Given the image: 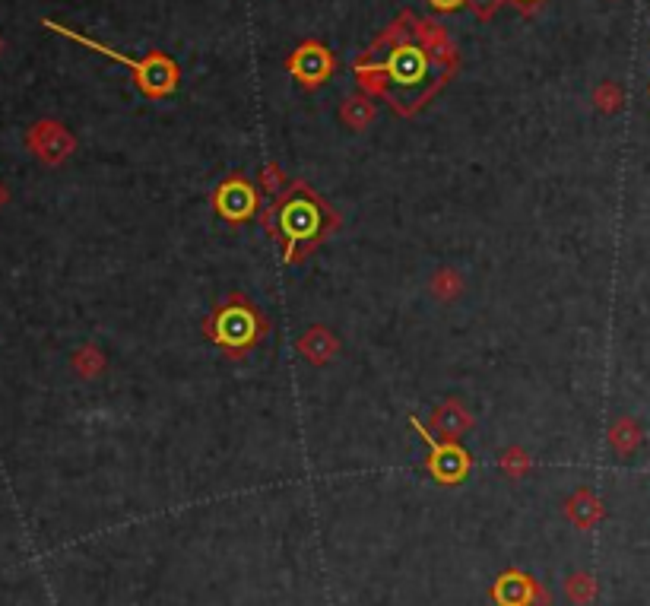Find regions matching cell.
I'll return each instance as SVG.
<instances>
[{
    "label": "cell",
    "instance_id": "d6986e66",
    "mask_svg": "<svg viewBox=\"0 0 650 606\" xmlns=\"http://www.w3.org/2000/svg\"><path fill=\"white\" fill-rule=\"evenodd\" d=\"M597 99H600V108H606V112H612V108L619 105V96H616V89H612V86L600 89V96H597Z\"/></svg>",
    "mask_w": 650,
    "mask_h": 606
},
{
    "label": "cell",
    "instance_id": "7a4b0ae2",
    "mask_svg": "<svg viewBox=\"0 0 650 606\" xmlns=\"http://www.w3.org/2000/svg\"><path fill=\"white\" fill-rule=\"evenodd\" d=\"M207 330V337L222 346V350H229L235 359L245 356L251 346L267 334V321L257 315V308L251 302H245L241 296H232L229 305H219L213 315L203 324Z\"/></svg>",
    "mask_w": 650,
    "mask_h": 606
},
{
    "label": "cell",
    "instance_id": "ba28073f",
    "mask_svg": "<svg viewBox=\"0 0 650 606\" xmlns=\"http://www.w3.org/2000/svg\"><path fill=\"white\" fill-rule=\"evenodd\" d=\"M295 346H299V353L314 365H324V362H330L333 356L340 353V343L327 327H311L305 337H299V343H295Z\"/></svg>",
    "mask_w": 650,
    "mask_h": 606
},
{
    "label": "cell",
    "instance_id": "7c38bea8",
    "mask_svg": "<svg viewBox=\"0 0 650 606\" xmlns=\"http://www.w3.org/2000/svg\"><path fill=\"white\" fill-rule=\"evenodd\" d=\"M568 514L574 518V524L590 527V524H597L603 518V505L593 499L590 489H581V492H574V499L568 502Z\"/></svg>",
    "mask_w": 650,
    "mask_h": 606
},
{
    "label": "cell",
    "instance_id": "3957f363",
    "mask_svg": "<svg viewBox=\"0 0 650 606\" xmlns=\"http://www.w3.org/2000/svg\"><path fill=\"white\" fill-rule=\"evenodd\" d=\"M45 26L51 29V32H58V35H64V39H73V42H80V45H86V48H92V51H99V54H105V58H111V61H118V64H124V67H130L137 73V83H140V89L146 96H169L172 89L178 86V67L165 58V54H153L150 61H134V58H127V54H121V51H115V48H108V45H99V42H92V39H86V35H80V32H73V29H67V26H61V23H51V20H45Z\"/></svg>",
    "mask_w": 650,
    "mask_h": 606
},
{
    "label": "cell",
    "instance_id": "277c9868",
    "mask_svg": "<svg viewBox=\"0 0 650 606\" xmlns=\"http://www.w3.org/2000/svg\"><path fill=\"white\" fill-rule=\"evenodd\" d=\"M362 70L384 73L394 89H419L429 80V58L416 45H400L390 51V58L384 64H362Z\"/></svg>",
    "mask_w": 650,
    "mask_h": 606
},
{
    "label": "cell",
    "instance_id": "9c48e42d",
    "mask_svg": "<svg viewBox=\"0 0 650 606\" xmlns=\"http://www.w3.org/2000/svg\"><path fill=\"white\" fill-rule=\"evenodd\" d=\"M470 426H473V419H470L467 410H463V403H457V400L441 403V407L435 410V416H432V432H441L444 438H451V442H457V438Z\"/></svg>",
    "mask_w": 650,
    "mask_h": 606
},
{
    "label": "cell",
    "instance_id": "9a60e30c",
    "mask_svg": "<svg viewBox=\"0 0 650 606\" xmlns=\"http://www.w3.org/2000/svg\"><path fill=\"white\" fill-rule=\"evenodd\" d=\"M73 365H77V372H80L83 378H92V375H99V372H102L105 359H102L99 350H80L77 359H73Z\"/></svg>",
    "mask_w": 650,
    "mask_h": 606
},
{
    "label": "cell",
    "instance_id": "52a82bcc",
    "mask_svg": "<svg viewBox=\"0 0 650 606\" xmlns=\"http://www.w3.org/2000/svg\"><path fill=\"white\" fill-rule=\"evenodd\" d=\"M289 70L299 77L305 86H318L330 77V70H333V61H330V54L321 48V45H302L299 51L292 54V61H289Z\"/></svg>",
    "mask_w": 650,
    "mask_h": 606
},
{
    "label": "cell",
    "instance_id": "5b68a950",
    "mask_svg": "<svg viewBox=\"0 0 650 606\" xmlns=\"http://www.w3.org/2000/svg\"><path fill=\"white\" fill-rule=\"evenodd\" d=\"M413 429L422 435V442L432 448V457H429V470L435 480H441L444 486H451V483H460L463 476H467L470 470V454L463 451L457 442H451V438H435L429 426H422V422L413 416Z\"/></svg>",
    "mask_w": 650,
    "mask_h": 606
},
{
    "label": "cell",
    "instance_id": "4fadbf2b",
    "mask_svg": "<svg viewBox=\"0 0 650 606\" xmlns=\"http://www.w3.org/2000/svg\"><path fill=\"white\" fill-rule=\"evenodd\" d=\"M429 289H432L435 299L454 302L460 296V289H463V277H460L457 270H438L435 277H432V283H429Z\"/></svg>",
    "mask_w": 650,
    "mask_h": 606
},
{
    "label": "cell",
    "instance_id": "8fae6325",
    "mask_svg": "<svg viewBox=\"0 0 650 606\" xmlns=\"http://www.w3.org/2000/svg\"><path fill=\"white\" fill-rule=\"evenodd\" d=\"M641 442H644V432L631 416H622L616 426L609 429V445L616 448L619 454H631Z\"/></svg>",
    "mask_w": 650,
    "mask_h": 606
},
{
    "label": "cell",
    "instance_id": "8992f818",
    "mask_svg": "<svg viewBox=\"0 0 650 606\" xmlns=\"http://www.w3.org/2000/svg\"><path fill=\"white\" fill-rule=\"evenodd\" d=\"M213 207L229 223H248L257 210V191L241 175H235L226 185H219V191L213 194Z\"/></svg>",
    "mask_w": 650,
    "mask_h": 606
},
{
    "label": "cell",
    "instance_id": "e0dca14e",
    "mask_svg": "<svg viewBox=\"0 0 650 606\" xmlns=\"http://www.w3.org/2000/svg\"><path fill=\"white\" fill-rule=\"evenodd\" d=\"M343 118H346L352 127H365V124L371 121V108L356 99V102H349V105L343 108Z\"/></svg>",
    "mask_w": 650,
    "mask_h": 606
},
{
    "label": "cell",
    "instance_id": "6da1fadb",
    "mask_svg": "<svg viewBox=\"0 0 650 606\" xmlns=\"http://www.w3.org/2000/svg\"><path fill=\"white\" fill-rule=\"evenodd\" d=\"M327 216H333V213L324 207L321 197H314L311 188H305V185H295L280 207L273 204L267 210V232L273 238L276 235L283 238L286 261H295L299 251H308L327 232L324 229Z\"/></svg>",
    "mask_w": 650,
    "mask_h": 606
},
{
    "label": "cell",
    "instance_id": "44dd1931",
    "mask_svg": "<svg viewBox=\"0 0 650 606\" xmlns=\"http://www.w3.org/2000/svg\"><path fill=\"white\" fill-rule=\"evenodd\" d=\"M517 4H533V0H517Z\"/></svg>",
    "mask_w": 650,
    "mask_h": 606
},
{
    "label": "cell",
    "instance_id": "ffe728a7",
    "mask_svg": "<svg viewBox=\"0 0 650 606\" xmlns=\"http://www.w3.org/2000/svg\"><path fill=\"white\" fill-rule=\"evenodd\" d=\"M429 4H432L435 10H457L463 0H429Z\"/></svg>",
    "mask_w": 650,
    "mask_h": 606
},
{
    "label": "cell",
    "instance_id": "ac0fdd59",
    "mask_svg": "<svg viewBox=\"0 0 650 606\" xmlns=\"http://www.w3.org/2000/svg\"><path fill=\"white\" fill-rule=\"evenodd\" d=\"M260 185H264L267 191H280V188H283V172L276 169V165H267L264 178H260Z\"/></svg>",
    "mask_w": 650,
    "mask_h": 606
},
{
    "label": "cell",
    "instance_id": "30bf717a",
    "mask_svg": "<svg viewBox=\"0 0 650 606\" xmlns=\"http://www.w3.org/2000/svg\"><path fill=\"white\" fill-rule=\"evenodd\" d=\"M533 594H536V584L527 581V578H520V575L501 578L498 587H495V600L501 606H530Z\"/></svg>",
    "mask_w": 650,
    "mask_h": 606
},
{
    "label": "cell",
    "instance_id": "2e32d148",
    "mask_svg": "<svg viewBox=\"0 0 650 606\" xmlns=\"http://www.w3.org/2000/svg\"><path fill=\"white\" fill-rule=\"evenodd\" d=\"M501 470H508L511 476H524L530 470V457L520 448H508L505 454H501Z\"/></svg>",
    "mask_w": 650,
    "mask_h": 606
},
{
    "label": "cell",
    "instance_id": "5bb4252c",
    "mask_svg": "<svg viewBox=\"0 0 650 606\" xmlns=\"http://www.w3.org/2000/svg\"><path fill=\"white\" fill-rule=\"evenodd\" d=\"M593 594H597V581H593L590 575H571L568 578V597L571 603H590Z\"/></svg>",
    "mask_w": 650,
    "mask_h": 606
}]
</instances>
